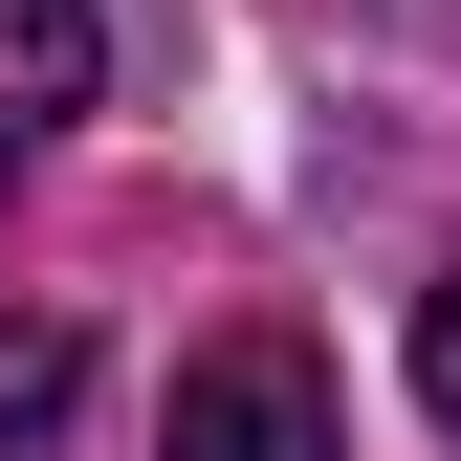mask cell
Listing matches in <instances>:
<instances>
[{
  "label": "cell",
  "mask_w": 461,
  "mask_h": 461,
  "mask_svg": "<svg viewBox=\"0 0 461 461\" xmlns=\"http://www.w3.org/2000/svg\"><path fill=\"white\" fill-rule=\"evenodd\" d=\"M88 67H110V23H88V0H0V176H23V154L88 110Z\"/></svg>",
  "instance_id": "obj_2"
},
{
  "label": "cell",
  "mask_w": 461,
  "mask_h": 461,
  "mask_svg": "<svg viewBox=\"0 0 461 461\" xmlns=\"http://www.w3.org/2000/svg\"><path fill=\"white\" fill-rule=\"evenodd\" d=\"M418 418H439V439H461V264H439V285H418Z\"/></svg>",
  "instance_id": "obj_4"
},
{
  "label": "cell",
  "mask_w": 461,
  "mask_h": 461,
  "mask_svg": "<svg viewBox=\"0 0 461 461\" xmlns=\"http://www.w3.org/2000/svg\"><path fill=\"white\" fill-rule=\"evenodd\" d=\"M67 395H88V330H44V308H23V330H0V439H44Z\"/></svg>",
  "instance_id": "obj_3"
},
{
  "label": "cell",
  "mask_w": 461,
  "mask_h": 461,
  "mask_svg": "<svg viewBox=\"0 0 461 461\" xmlns=\"http://www.w3.org/2000/svg\"><path fill=\"white\" fill-rule=\"evenodd\" d=\"M154 461H352L330 352H308V330H220V352L176 374V418H154Z\"/></svg>",
  "instance_id": "obj_1"
}]
</instances>
